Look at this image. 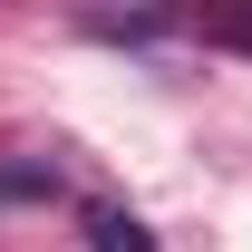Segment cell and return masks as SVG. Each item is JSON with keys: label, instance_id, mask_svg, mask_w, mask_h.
Returning a JSON list of instances; mask_svg holds the SVG:
<instances>
[{"label": "cell", "instance_id": "1", "mask_svg": "<svg viewBox=\"0 0 252 252\" xmlns=\"http://www.w3.org/2000/svg\"><path fill=\"white\" fill-rule=\"evenodd\" d=\"M88 233H97V252H146V233L126 214H88Z\"/></svg>", "mask_w": 252, "mask_h": 252}]
</instances>
